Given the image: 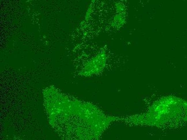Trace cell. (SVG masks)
<instances>
[{"instance_id": "6da1fadb", "label": "cell", "mask_w": 187, "mask_h": 140, "mask_svg": "<svg viewBox=\"0 0 187 140\" xmlns=\"http://www.w3.org/2000/svg\"><path fill=\"white\" fill-rule=\"evenodd\" d=\"M187 117V102L175 96H163L155 101L147 111L129 116L133 126L165 128L177 125Z\"/></svg>"}, {"instance_id": "7a4b0ae2", "label": "cell", "mask_w": 187, "mask_h": 140, "mask_svg": "<svg viewBox=\"0 0 187 140\" xmlns=\"http://www.w3.org/2000/svg\"><path fill=\"white\" fill-rule=\"evenodd\" d=\"M125 21V13H118L114 17V22L115 25L117 27H120L123 25Z\"/></svg>"}, {"instance_id": "3957f363", "label": "cell", "mask_w": 187, "mask_h": 140, "mask_svg": "<svg viewBox=\"0 0 187 140\" xmlns=\"http://www.w3.org/2000/svg\"><path fill=\"white\" fill-rule=\"evenodd\" d=\"M116 10L118 13H125V5L122 3H118L116 4Z\"/></svg>"}]
</instances>
